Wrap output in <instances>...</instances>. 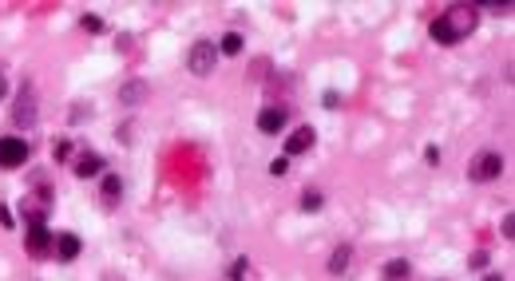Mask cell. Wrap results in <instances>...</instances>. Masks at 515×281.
Returning a JSON list of instances; mask_svg holds the SVG:
<instances>
[{"instance_id":"12","label":"cell","mask_w":515,"mask_h":281,"mask_svg":"<svg viewBox=\"0 0 515 281\" xmlns=\"http://www.w3.org/2000/svg\"><path fill=\"white\" fill-rule=\"evenodd\" d=\"M349 262H353V250H349V246H337V253L329 258V273H341V269H349Z\"/></svg>"},{"instance_id":"4","label":"cell","mask_w":515,"mask_h":281,"mask_svg":"<svg viewBox=\"0 0 515 281\" xmlns=\"http://www.w3.org/2000/svg\"><path fill=\"white\" fill-rule=\"evenodd\" d=\"M24 158H28V143L24 139H0V167H4V171L20 167Z\"/></svg>"},{"instance_id":"20","label":"cell","mask_w":515,"mask_h":281,"mask_svg":"<svg viewBox=\"0 0 515 281\" xmlns=\"http://www.w3.org/2000/svg\"><path fill=\"white\" fill-rule=\"evenodd\" d=\"M483 281H503V278H499V273H487V278H483Z\"/></svg>"},{"instance_id":"3","label":"cell","mask_w":515,"mask_h":281,"mask_svg":"<svg viewBox=\"0 0 515 281\" xmlns=\"http://www.w3.org/2000/svg\"><path fill=\"white\" fill-rule=\"evenodd\" d=\"M467 174H472V178H480V183H487V178H499V174H503V155H496V151H483V155L472 158Z\"/></svg>"},{"instance_id":"9","label":"cell","mask_w":515,"mask_h":281,"mask_svg":"<svg viewBox=\"0 0 515 281\" xmlns=\"http://www.w3.org/2000/svg\"><path fill=\"white\" fill-rule=\"evenodd\" d=\"M99 171H103V158L99 155H83L80 163H76V178H96Z\"/></svg>"},{"instance_id":"1","label":"cell","mask_w":515,"mask_h":281,"mask_svg":"<svg viewBox=\"0 0 515 281\" xmlns=\"http://www.w3.org/2000/svg\"><path fill=\"white\" fill-rule=\"evenodd\" d=\"M472 28H476V12H472V8H452V12L432 20V40L436 44H456V40H464Z\"/></svg>"},{"instance_id":"21","label":"cell","mask_w":515,"mask_h":281,"mask_svg":"<svg viewBox=\"0 0 515 281\" xmlns=\"http://www.w3.org/2000/svg\"><path fill=\"white\" fill-rule=\"evenodd\" d=\"M0 99H4V79H0Z\"/></svg>"},{"instance_id":"10","label":"cell","mask_w":515,"mask_h":281,"mask_svg":"<svg viewBox=\"0 0 515 281\" xmlns=\"http://www.w3.org/2000/svg\"><path fill=\"white\" fill-rule=\"evenodd\" d=\"M119 194H123V183H119V174H103V202L115 206V202H119Z\"/></svg>"},{"instance_id":"7","label":"cell","mask_w":515,"mask_h":281,"mask_svg":"<svg viewBox=\"0 0 515 281\" xmlns=\"http://www.w3.org/2000/svg\"><path fill=\"white\" fill-rule=\"evenodd\" d=\"M258 127H262V135H277L282 127H286V111L282 107H266L258 115Z\"/></svg>"},{"instance_id":"6","label":"cell","mask_w":515,"mask_h":281,"mask_svg":"<svg viewBox=\"0 0 515 281\" xmlns=\"http://www.w3.org/2000/svg\"><path fill=\"white\" fill-rule=\"evenodd\" d=\"M313 139H317L313 127H297L290 139H286V155H306L309 147H313Z\"/></svg>"},{"instance_id":"15","label":"cell","mask_w":515,"mask_h":281,"mask_svg":"<svg viewBox=\"0 0 515 281\" xmlns=\"http://www.w3.org/2000/svg\"><path fill=\"white\" fill-rule=\"evenodd\" d=\"M317 206H322V194H317V190H306V194H302V210H317Z\"/></svg>"},{"instance_id":"14","label":"cell","mask_w":515,"mask_h":281,"mask_svg":"<svg viewBox=\"0 0 515 281\" xmlns=\"http://www.w3.org/2000/svg\"><path fill=\"white\" fill-rule=\"evenodd\" d=\"M52 155H56V163L72 158V143H67V139H56V143H52Z\"/></svg>"},{"instance_id":"17","label":"cell","mask_w":515,"mask_h":281,"mask_svg":"<svg viewBox=\"0 0 515 281\" xmlns=\"http://www.w3.org/2000/svg\"><path fill=\"white\" fill-rule=\"evenodd\" d=\"M290 171V158H274V163H270V174H286Z\"/></svg>"},{"instance_id":"16","label":"cell","mask_w":515,"mask_h":281,"mask_svg":"<svg viewBox=\"0 0 515 281\" xmlns=\"http://www.w3.org/2000/svg\"><path fill=\"white\" fill-rule=\"evenodd\" d=\"M80 28H87L92 36H99V32H103V20H99V16H83V20H80Z\"/></svg>"},{"instance_id":"11","label":"cell","mask_w":515,"mask_h":281,"mask_svg":"<svg viewBox=\"0 0 515 281\" xmlns=\"http://www.w3.org/2000/svg\"><path fill=\"white\" fill-rule=\"evenodd\" d=\"M408 273H412V266H408L404 258H397V262L385 266V281H408Z\"/></svg>"},{"instance_id":"18","label":"cell","mask_w":515,"mask_h":281,"mask_svg":"<svg viewBox=\"0 0 515 281\" xmlns=\"http://www.w3.org/2000/svg\"><path fill=\"white\" fill-rule=\"evenodd\" d=\"M487 266V253H472V269H483Z\"/></svg>"},{"instance_id":"8","label":"cell","mask_w":515,"mask_h":281,"mask_svg":"<svg viewBox=\"0 0 515 281\" xmlns=\"http://www.w3.org/2000/svg\"><path fill=\"white\" fill-rule=\"evenodd\" d=\"M28 250L32 253H48L52 250V234L44 222H36V226H28Z\"/></svg>"},{"instance_id":"13","label":"cell","mask_w":515,"mask_h":281,"mask_svg":"<svg viewBox=\"0 0 515 281\" xmlns=\"http://www.w3.org/2000/svg\"><path fill=\"white\" fill-rule=\"evenodd\" d=\"M218 52H222V56H238V52H242V36H238V32H226L222 44H218Z\"/></svg>"},{"instance_id":"2","label":"cell","mask_w":515,"mask_h":281,"mask_svg":"<svg viewBox=\"0 0 515 281\" xmlns=\"http://www.w3.org/2000/svg\"><path fill=\"white\" fill-rule=\"evenodd\" d=\"M214 60H218V44H210V40H198V44L191 48V72L194 76H210L214 72Z\"/></svg>"},{"instance_id":"19","label":"cell","mask_w":515,"mask_h":281,"mask_svg":"<svg viewBox=\"0 0 515 281\" xmlns=\"http://www.w3.org/2000/svg\"><path fill=\"white\" fill-rule=\"evenodd\" d=\"M0 226H12V214H8V206H0Z\"/></svg>"},{"instance_id":"5","label":"cell","mask_w":515,"mask_h":281,"mask_svg":"<svg viewBox=\"0 0 515 281\" xmlns=\"http://www.w3.org/2000/svg\"><path fill=\"white\" fill-rule=\"evenodd\" d=\"M52 250H56L60 262H76L83 246H80V238H76V234H60V238H52Z\"/></svg>"}]
</instances>
